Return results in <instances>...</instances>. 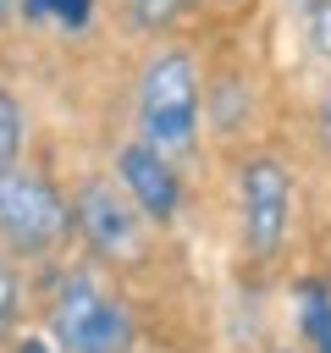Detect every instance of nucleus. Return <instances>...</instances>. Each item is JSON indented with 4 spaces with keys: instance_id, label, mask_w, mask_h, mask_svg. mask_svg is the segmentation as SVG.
Segmentation results:
<instances>
[{
    "instance_id": "obj_5",
    "label": "nucleus",
    "mask_w": 331,
    "mask_h": 353,
    "mask_svg": "<svg viewBox=\"0 0 331 353\" xmlns=\"http://www.w3.org/2000/svg\"><path fill=\"white\" fill-rule=\"evenodd\" d=\"M72 226L83 232V243L99 254V259H132L138 243H143V215L132 199H121L110 182H83L77 199H72Z\"/></svg>"
},
{
    "instance_id": "obj_15",
    "label": "nucleus",
    "mask_w": 331,
    "mask_h": 353,
    "mask_svg": "<svg viewBox=\"0 0 331 353\" xmlns=\"http://www.w3.org/2000/svg\"><path fill=\"white\" fill-rule=\"evenodd\" d=\"M221 6H248V0H221Z\"/></svg>"
},
{
    "instance_id": "obj_8",
    "label": "nucleus",
    "mask_w": 331,
    "mask_h": 353,
    "mask_svg": "<svg viewBox=\"0 0 331 353\" xmlns=\"http://www.w3.org/2000/svg\"><path fill=\"white\" fill-rule=\"evenodd\" d=\"M193 6H199V0H121V17H127L132 33H166V28H177Z\"/></svg>"
},
{
    "instance_id": "obj_1",
    "label": "nucleus",
    "mask_w": 331,
    "mask_h": 353,
    "mask_svg": "<svg viewBox=\"0 0 331 353\" xmlns=\"http://www.w3.org/2000/svg\"><path fill=\"white\" fill-rule=\"evenodd\" d=\"M138 132L154 154H188L199 132V61L188 50H154L138 72Z\"/></svg>"
},
{
    "instance_id": "obj_11",
    "label": "nucleus",
    "mask_w": 331,
    "mask_h": 353,
    "mask_svg": "<svg viewBox=\"0 0 331 353\" xmlns=\"http://www.w3.org/2000/svg\"><path fill=\"white\" fill-rule=\"evenodd\" d=\"M17 303H22V292H17V270H11V259L0 254V336L11 331V320H17Z\"/></svg>"
},
{
    "instance_id": "obj_9",
    "label": "nucleus",
    "mask_w": 331,
    "mask_h": 353,
    "mask_svg": "<svg viewBox=\"0 0 331 353\" xmlns=\"http://www.w3.org/2000/svg\"><path fill=\"white\" fill-rule=\"evenodd\" d=\"M17 154H22V105H17V94L0 83V171H11Z\"/></svg>"
},
{
    "instance_id": "obj_14",
    "label": "nucleus",
    "mask_w": 331,
    "mask_h": 353,
    "mask_svg": "<svg viewBox=\"0 0 331 353\" xmlns=\"http://www.w3.org/2000/svg\"><path fill=\"white\" fill-rule=\"evenodd\" d=\"M320 127H325V143H331V94H325V116H320Z\"/></svg>"
},
{
    "instance_id": "obj_12",
    "label": "nucleus",
    "mask_w": 331,
    "mask_h": 353,
    "mask_svg": "<svg viewBox=\"0 0 331 353\" xmlns=\"http://www.w3.org/2000/svg\"><path fill=\"white\" fill-rule=\"evenodd\" d=\"M309 6V33H314V44L331 55V0H303Z\"/></svg>"
},
{
    "instance_id": "obj_3",
    "label": "nucleus",
    "mask_w": 331,
    "mask_h": 353,
    "mask_svg": "<svg viewBox=\"0 0 331 353\" xmlns=\"http://www.w3.org/2000/svg\"><path fill=\"white\" fill-rule=\"evenodd\" d=\"M72 226V204L39 171H0V237L11 254H44Z\"/></svg>"
},
{
    "instance_id": "obj_16",
    "label": "nucleus",
    "mask_w": 331,
    "mask_h": 353,
    "mask_svg": "<svg viewBox=\"0 0 331 353\" xmlns=\"http://www.w3.org/2000/svg\"><path fill=\"white\" fill-rule=\"evenodd\" d=\"M127 353H149V347H127Z\"/></svg>"
},
{
    "instance_id": "obj_4",
    "label": "nucleus",
    "mask_w": 331,
    "mask_h": 353,
    "mask_svg": "<svg viewBox=\"0 0 331 353\" xmlns=\"http://www.w3.org/2000/svg\"><path fill=\"white\" fill-rule=\"evenodd\" d=\"M237 193H243V248L254 259H276L292 226V176L276 154H248L237 165Z\"/></svg>"
},
{
    "instance_id": "obj_10",
    "label": "nucleus",
    "mask_w": 331,
    "mask_h": 353,
    "mask_svg": "<svg viewBox=\"0 0 331 353\" xmlns=\"http://www.w3.org/2000/svg\"><path fill=\"white\" fill-rule=\"evenodd\" d=\"M237 99H248V83H237V77H221V83H215V94H210V105H215V127H221V132H232Z\"/></svg>"
},
{
    "instance_id": "obj_2",
    "label": "nucleus",
    "mask_w": 331,
    "mask_h": 353,
    "mask_svg": "<svg viewBox=\"0 0 331 353\" xmlns=\"http://www.w3.org/2000/svg\"><path fill=\"white\" fill-rule=\"evenodd\" d=\"M50 336L66 353H127L132 347V314L121 298L99 292L88 276H72L50 303Z\"/></svg>"
},
{
    "instance_id": "obj_6",
    "label": "nucleus",
    "mask_w": 331,
    "mask_h": 353,
    "mask_svg": "<svg viewBox=\"0 0 331 353\" xmlns=\"http://www.w3.org/2000/svg\"><path fill=\"white\" fill-rule=\"evenodd\" d=\"M116 171H121V188H127V199L138 204V215L143 221H171L177 215V199H182V188H177V171H171V160L166 154H154L149 143H127L121 154H116Z\"/></svg>"
},
{
    "instance_id": "obj_7",
    "label": "nucleus",
    "mask_w": 331,
    "mask_h": 353,
    "mask_svg": "<svg viewBox=\"0 0 331 353\" xmlns=\"http://www.w3.org/2000/svg\"><path fill=\"white\" fill-rule=\"evenodd\" d=\"M298 325L314 353H331V281H298Z\"/></svg>"
},
{
    "instance_id": "obj_13",
    "label": "nucleus",
    "mask_w": 331,
    "mask_h": 353,
    "mask_svg": "<svg viewBox=\"0 0 331 353\" xmlns=\"http://www.w3.org/2000/svg\"><path fill=\"white\" fill-rule=\"evenodd\" d=\"M17 353H50V347H44L39 336H22V342H17Z\"/></svg>"
}]
</instances>
